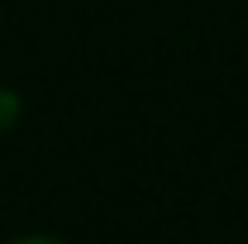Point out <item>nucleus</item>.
I'll return each instance as SVG.
<instances>
[{"label":"nucleus","mask_w":248,"mask_h":244,"mask_svg":"<svg viewBox=\"0 0 248 244\" xmlns=\"http://www.w3.org/2000/svg\"><path fill=\"white\" fill-rule=\"evenodd\" d=\"M10 244H67V240H58V235H19V240H10Z\"/></svg>","instance_id":"f257e3e1"}]
</instances>
